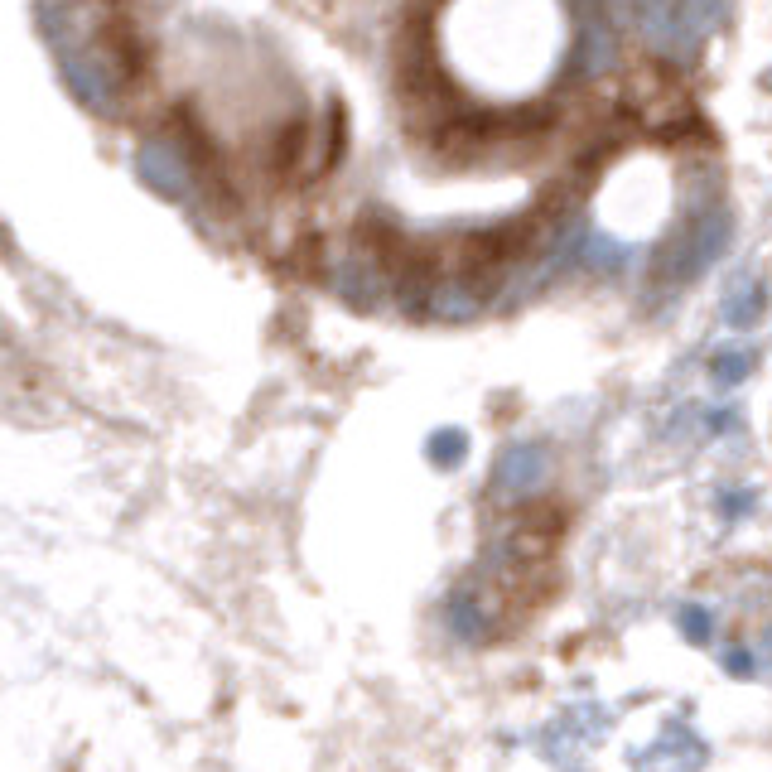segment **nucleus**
<instances>
[{"mask_svg": "<svg viewBox=\"0 0 772 772\" xmlns=\"http://www.w3.org/2000/svg\"><path fill=\"white\" fill-rule=\"evenodd\" d=\"M140 179L155 184L165 198H189L193 193V165L184 155V145H145L140 150Z\"/></svg>", "mask_w": 772, "mask_h": 772, "instance_id": "1", "label": "nucleus"}, {"mask_svg": "<svg viewBox=\"0 0 772 772\" xmlns=\"http://www.w3.org/2000/svg\"><path fill=\"white\" fill-rule=\"evenodd\" d=\"M512 531H522V536H546V541H560L565 536V526H570V507L560 502V497H526L512 507Z\"/></svg>", "mask_w": 772, "mask_h": 772, "instance_id": "2", "label": "nucleus"}, {"mask_svg": "<svg viewBox=\"0 0 772 772\" xmlns=\"http://www.w3.org/2000/svg\"><path fill=\"white\" fill-rule=\"evenodd\" d=\"M541 473H546V454H541L536 444H517V449L502 454V464H497V483H502L507 493H526V488L541 483Z\"/></svg>", "mask_w": 772, "mask_h": 772, "instance_id": "3", "label": "nucleus"}, {"mask_svg": "<svg viewBox=\"0 0 772 772\" xmlns=\"http://www.w3.org/2000/svg\"><path fill=\"white\" fill-rule=\"evenodd\" d=\"M304 145H309V121H290V126L271 140V169H276V174H290V169L304 160Z\"/></svg>", "mask_w": 772, "mask_h": 772, "instance_id": "4", "label": "nucleus"}, {"mask_svg": "<svg viewBox=\"0 0 772 772\" xmlns=\"http://www.w3.org/2000/svg\"><path fill=\"white\" fill-rule=\"evenodd\" d=\"M763 309V285H748L739 300H729V324H753Z\"/></svg>", "mask_w": 772, "mask_h": 772, "instance_id": "5", "label": "nucleus"}, {"mask_svg": "<svg viewBox=\"0 0 772 772\" xmlns=\"http://www.w3.org/2000/svg\"><path fill=\"white\" fill-rule=\"evenodd\" d=\"M681 633H686V642L705 647L710 642V613L705 608H681Z\"/></svg>", "mask_w": 772, "mask_h": 772, "instance_id": "6", "label": "nucleus"}, {"mask_svg": "<svg viewBox=\"0 0 772 772\" xmlns=\"http://www.w3.org/2000/svg\"><path fill=\"white\" fill-rule=\"evenodd\" d=\"M459 454H464V435H459V430H444V435L430 440V459H435V464H449V459H459Z\"/></svg>", "mask_w": 772, "mask_h": 772, "instance_id": "7", "label": "nucleus"}, {"mask_svg": "<svg viewBox=\"0 0 772 772\" xmlns=\"http://www.w3.org/2000/svg\"><path fill=\"white\" fill-rule=\"evenodd\" d=\"M748 372V353H734V358H715V377L719 382H739Z\"/></svg>", "mask_w": 772, "mask_h": 772, "instance_id": "8", "label": "nucleus"}, {"mask_svg": "<svg viewBox=\"0 0 772 772\" xmlns=\"http://www.w3.org/2000/svg\"><path fill=\"white\" fill-rule=\"evenodd\" d=\"M729 676H739V681H748V676H753V657H748V652H729Z\"/></svg>", "mask_w": 772, "mask_h": 772, "instance_id": "9", "label": "nucleus"}, {"mask_svg": "<svg viewBox=\"0 0 772 772\" xmlns=\"http://www.w3.org/2000/svg\"><path fill=\"white\" fill-rule=\"evenodd\" d=\"M768 647H772V633H768Z\"/></svg>", "mask_w": 772, "mask_h": 772, "instance_id": "10", "label": "nucleus"}]
</instances>
